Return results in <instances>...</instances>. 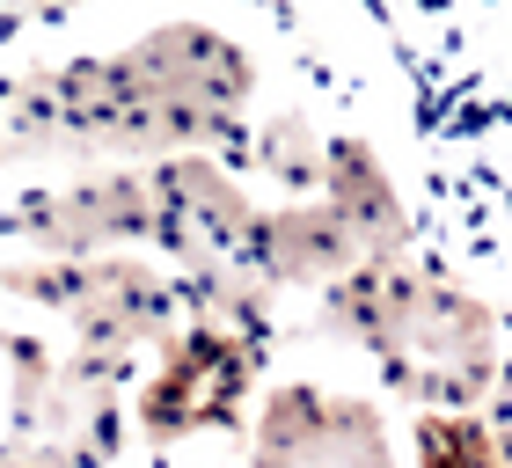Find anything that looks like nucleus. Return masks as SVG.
<instances>
[{"label": "nucleus", "mask_w": 512, "mask_h": 468, "mask_svg": "<svg viewBox=\"0 0 512 468\" xmlns=\"http://www.w3.org/2000/svg\"><path fill=\"white\" fill-rule=\"evenodd\" d=\"M8 191H15V176H8V161H0V205H8Z\"/></svg>", "instance_id": "13"}, {"label": "nucleus", "mask_w": 512, "mask_h": 468, "mask_svg": "<svg viewBox=\"0 0 512 468\" xmlns=\"http://www.w3.org/2000/svg\"><path fill=\"white\" fill-rule=\"evenodd\" d=\"M498 447H505V468H512V359H505V395H498Z\"/></svg>", "instance_id": "11"}, {"label": "nucleus", "mask_w": 512, "mask_h": 468, "mask_svg": "<svg viewBox=\"0 0 512 468\" xmlns=\"http://www.w3.org/2000/svg\"><path fill=\"white\" fill-rule=\"evenodd\" d=\"M256 117V52L205 15H161L96 52L0 74V161L52 176L88 161L235 154Z\"/></svg>", "instance_id": "1"}, {"label": "nucleus", "mask_w": 512, "mask_h": 468, "mask_svg": "<svg viewBox=\"0 0 512 468\" xmlns=\"http://www.w3.org/2000/svg\"><path fill=\"white\" fill-rule=\"evenodd\" d=\"M22 30V0H0V37H15Z\"/></svg>", "instance_id": "12"}, {"label": "nucleus", "mask_w": 512, "mask_h": 468, "mask_svg": "<svg viewBox=\"0 0 512 468\" xmlns=\"http://www.w3.org/2000/svg\"><path fill=\"white\" fill-rule=\"evenodd\" d=\"M81 8H96V0H22V30H44V22H66V15H81Z\"/></svg>", "instance_id": "10"}, {"label": "nucleus", "mask_w": 512, "mask_h": 468, "mask_svg": "<svg viewBox=\"0 0 512 468\" xmlns=\"http://www.w3.org/2000/svg\"><path fill=\"white\" fill-rule=\"evenodd\" d=\"M191 315V286L154 249L103 256H0V322L66 337L118 366H147V351Z\"/></svg>", "instance_id": "3"}, {"label": "nucleus", "mask_w": 512, "mask_h": 468, "mask_svg": "<svg viewBox=\"0 0 512 468\" xmlns=\"http://www.w3.org/2000/svg\"><path fill=\"white\" fill-rule=\"evenodd\" d=\"M154 161H88V169L15 176L0 205V256H103L154 249Z\"/></svg>", "instance_id": "6"}, {"label": "nucleus", "mask_w": 512, "mask_h": 468, "mask_svg": "<svg viewBox=\"0 0 512 468\" xmlns=\"http://www.w3.org/2000/svg\"><path fill=\"white\" fill-rule=\"evenodd\" d=\"M315 322L366 351L381 381L425 410H469L498 373L491 308L410 256H381V264H359L337 286H322Z\"/></svg>", "instance_id": "2"}, {"label": "nucleus", "mask_w": 512, "mask_h": 468, "mask_svg": "<svg viewBox=\"0 0 512 468\" xmlns=\"http://www.w3.org/2000/svg\"><path fill=\"white\" fill-rule=\"evenodd\" d=\"M337 154V132L322 125L308 103H271L249 117V132L235 139V169L256 183L264 198H308L322 191Z\"/></svg>", "instance_id": "8"}, {"label": "nucleus", "mask_w": 512, "mask_h": 468, "mask_svg": "<svg viewBox=\"0 0 512 468\" xmlns=\"http://www.w3.org/2000/svg\"><path fill=\"white\" fill-rule=\"evenodd\" d=\"M271 381V330L235 315H183L132 373V439L139 454H176L198 439H242Z\"/></svg>", "instance_id": "5"}, {"label": "nucleus", "mask_w": 512, "mask_h": 468, "mask_svg": "<svg viewBox=\"0 0 512 468\" xmlns=\"http://www.w3.org/2000/svg\"><path fill=\"white\" fill-rule=\"evenodd\" d=\"M132 366L0 322V454L30 468H125Z\"/></svg>", "instance_id": "4"}, {"label": "nucleus", "mask_w": 512, "mask_h": 468, "mask_svg": "<svg viewBox=\"0 0 512 468\" xmlns=\"http://www.w3.org/2000/svg\"><path fill=\"white\" fill-rule=\"evenodd\" d=\"M249 468H395L388 417L366 395L322 388V381H264L242 432Z\"/></svg>", "instance_id": "7"}, {"label": "nucleus", "mask_w": 512, "mask_h": 468, "mask_svg": "<svg viewBox=\"0 0 512 468\" xmlns=\"http://www.w3.org/2000/svg\"><path fill=\"white\" fill-rule=\"evenodd\" d=\"M205 468H249V461H205Z\"/></svg>", "instance_id": "15"}, {"label": "nucleus", "mask_w": 512, "mask_h": 468, "mask_svg": "<svg viewBox=\"0 0 512 468\" xmlns=\"http://www.w3.org/2000/svg\"><path fill=\"white\" fill-rule=\"evenodd\" d=\"M410 447H417V468H505L498 425H483L476 410H417Z\"/></svg>", "instance_id": "9"}, {"label": "nucleus", "mask_w": 512, "mask_h": 468, "mask_svg": "<svg viewBox=\"0 0 512 468\" xmlns=\"http://www.w3.org/2000/svg\"><path fill=\"white\" fill-rule=\"evenodd\" d=\"M0 468H30V461H15V454H0Z\"/></svg>", "instance_id": "14"}]
</instances>
